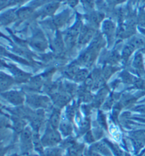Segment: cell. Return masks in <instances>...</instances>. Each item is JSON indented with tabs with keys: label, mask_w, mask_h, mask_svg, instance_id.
Returning <instances> with one entry per match:
<instances>
[{
	"label": "cell",
	"mask_w": 145,
	"mask_h": 156,
	"mask_svg": "<svg viewBox=\"0 0 145 156\" xmlns=\"http://www.w3.org/2000/svg\"><path fill=\"white\" fill-rule=\"evenodd\" d=\"M41 141L43 146H53L60 142L61 137L56 129H53L51 126L50 127L48 126Z\"/></svg>",
	"instance_id": "6da1fadb"
},
{
	"label": "cell",
	"mask_w": 145,
	"mask_h": 156,
	"mask_svg": "<svg viewBox=\"0 0 145 156\" xmlns=\"http://www.w3.org/2000/svg\"><path fill=\"white\" fill-rule=\"evenodd\" d=\"M21 146L24 151H30L33 147V136L32 131L29 128L24 129L21 135Z\"/></svg>",
	"instance_id": "7a4b0ae2"
},
{
	"label": "cell",
	"mask_w": 145,
	"mask_h": 156,
	"mask_svg": "<svg viewBox=\"0 0 145 156\" xmlns=\"http://www.w3.org/2000/svg\"><path fill=\"white\" fill-rule=\"evenodd\" d=\"M4 98L14 105H21L24 102V98L20 93L16 91H11L4 94Z\"/></svg>",
	"instance_id": "3957f363"
},
{
	"label": "cell",
	"mask_w": 145,
	"mask_h": 156,
	"mask_svg": "<svg viewBox=\"0 0 145 156\" xmlns=\"http://www.w3.org/2000/svg\"><path fill=\"white\" fill-rule=\"evenodd\" d=\"M91 150L96 151V152H97L98 153H102L103 155L106 156H112L111 153L108 149V147H107L106 145L102 144V143H98V144L93 145V146L91 147Z\"/></svg>",
	"instance_id": "277c9868"
},
{
	"label": "cell",
	"mask_w": 145,
	"mask_h": 156,
	"mask_svg": "<svg viewBox=\"0 0 145 156\" xmlns=\"http://www.w3.org/2000/svg\"><path fill=\"white\" fill-rule=\"evenodd\" d=\"M49 100L44 97H31L28 101L31 105L35 106V108L46 105Z\"/></svg>",
	"instance_id": "5b68a950"
},
{
	"label": "cell",
	"mask_w": 145,
	"mask_h": 156,
	"mask_svg": "<svg viewBox=\"0 0 145 156\" xmlns=\"http://www.w3.org/2000/svg\"><path fill=\"white\" fill-rule=\"evenodd\" d=\"M84 146L77 144H73L68 148V156H82Z\"/></svg>",
	"instance_id": "8992f818"
},
{
	"label": "cell",
	"mask_w": 145,
	"mask_h": 156,
	"mask_svg": "<svg viewBox=\"0 0 145 156\" xmlns=\"http://www.w3.org/2000/svg\"><path fill=\"white\" fill-rule=\"evenodd\" d=\"M60 111L57 110H55L53 111L52 115H51L50 117V126H52L53 129H57L58 126H59L60 124Z\"/></svg>",
	"instance_id": "52a82bcc"
},
{
	"label": "cell",
	"mask_w": 145,
	"mask_h": 156,
	"mask_svg": "<svg viewBox=\"0 0 145 156\" xmlns=\"http://www.w3.org/2000/svg\"><path fill=\"white\" fill-rule=\"evenodd\" d=\"M13 84V80L12 78L2 73L1 75V89L2 90H5L9 88Z\"/></svg>",
	"instance_id": "ba28073f"
},
{
	"label": "cell",
	"mask_w": 145,
	"mask_h": 156,
	"mask_svg": "<svg viewBox=\"0 0 145 156\" xmlns=\"http://www.w3.org/2000/svg\"><path fill=\"white\" fill-rule=\"evenodd\" d=\"M33 146H34V148L37 151H38V153H41V154H43L44 153L43 151V143L42 141H41L39 139L38 135V133L35 134L33 136Z\"/></svg>",
	"instance_id": "9c48e42d"
},
{
	"label": "cell",
	"mask_w": 145,
	"mask_h": 156,
	"mask_svg": "<svg viewBox=\"0 0 145 156\" xmlns=\"http://www.w3.org/2000/svg\"><path fill=\"white\" fill-rule=\"evenodd\" d=\"M26 126V122L21 118H16L14 120V127L17 132H22L24 130Z\"/></svg>",
	"instance_id": "30bf717a"
},
{
	"label": "cell",
	"mask_w": 145,
	"mask_h": 156,
	"mask_svg": "<svg viewBox=\"0 0 145 156\" xmlns=\"http://www.w3.org/2000/svg\"><path fill=\"white\" fill-rule=\"evenodd\" d=\"M60 130H61L62 133H63L64 136L70 135L72 131V128L70 124L67 123V122H63L61 125H60Z\"/></svg>",
	"instance_id": "8fae6325"
},
{
	"label": "cell",
	"mask_w": 145,
	"mask_h": 156,
	"mask_svg": "<svg viewBox=\"0 0 145 156\" xmlns=\"http://www.w3.org/2000/svg\"><path fill=\"white\" fill-rule=\"evenodd\" d=\"M60 154L61 151L59 148H51L44 151L43 156H60Z\"/></svg>",
	"instance_id": "7c38bea8"
},
{
	"label": "cell",
	"mask_w": 145,
	"mask_h": 156,
	"mask_svg": "<svg viewBox=\"0 0 145 156\" xmlns=\"http://www.w3.org/2000/svg\"><path fill=\"white\" fill-rule=\"evenodd\" d=\"M57 7L58 4L57 3H52L48 4V5H47L45 6V8L44 13L45 14H52L55 12V10H56V9H57Z\"/></svg>",
	"instance_id": "4fadbf2b"
},
{
	"label": "cell",
	"mask_w": 145,
	"mask_h": 156,
	"mask_svg": "<svg viewBox=\"0 0 145 156\" xmlns=\"http://www.w3.org/2000/svg\"><path fill=\"white\" fill-rule=\"evenodd\" d=\"M87 75H88V72L86 70H81L78 71L77 74L75 75V80L77 81H82L84 80L86 78Z\"/></svg>",
	"instance_id": "5bb4252c"
},
{
	"label": "cell",
	"mask_w": 145,
	"mask_h": 156,
	"mask_svg": "<svg viewBox=\"0 0 145 156\" xmlns=\"http://www.w3.org/2000/svg\"><path fill=\"white\" fill-rule=\"evenodd\" d=\"M103 18V16L102 15V14H99V13H95V14L91 15V21H92V23L93 24H95V25L101 23Z\"/></svg>",
	"instance_id": "9a60e30c"
},
{
	"label": "cell",
	"mask_w": 145,
	"mask_h": 156,
	"mask_svg": "<svg viewBox=\"0 0 145 156\" xmlns=\"http://www.w3.org/2000/svg\"><path fill=\"white\" fill-rule=\"evenodd\" d=\"M134 65H135V68L140 69H143V62H142V57L141 55H138L135 57Z\"/></svg>",
	"instance_id": "2e32d148"
},
{
	"label": "cell",
	"mask_w": 145,
	"mask_h": 156,
	"mask_svg": "<svg viewBox=\"0 0 145 156\" xmlns=\"http://www.w3.org/2000/svg\"><path fill=\"white\" fill-rule=\"evenodd\" d=\"M90 128V122L89 120L87 119L82 123L81 125V130L82 131V132H85L88 129Z\"/></svg>",
	"instance_id": "e0dca14e"
},
{
	"label": "cell",
	"mask_w": 145,
	"mask_h": 156,
	"mask_svg": "<svg viewBox=\"0 0 145 156\" xmlns=\"http://www.w3.org/2000/svg\"><path fill=\"white\" fill-rule=\"evenodd\" d=\"M86 141H88V142H89V143L94 141V139H93V136L92 133H91V132H90V131H89V132H88V133H86Z\"/></svg>",
	"instance_id": "ac0fdd59"
},
{
	"label": "cell",
	"mask_w": 145,
	"mask_h": 156,
	"mask_svg": "<svg viewBox=\"0 0 145 156\" xmlns=\"http://www.w3.org/2000/svg\"><path fill=\"white\" fill-rule=\"evenodd\" d=\"M86 156H101V155H100L97 152H96V151L91 150L88 151V153H86Z\"/></svg>",
	"instance_id": "d6986e66"
},
{
	"label": "cell",
	"mask_w": 145,
	"mask_h": 156,
	"mask_svg": "<svg viewBox=\"0 0 145 156\" xmlns=\"http://www.w3.org/2000/svg\"><path fill=\"white\" fill-rule=\"evenodd\" d=\"M123 1H125V0H108V2L112 4H116L120 3V2H122Z\"/></svg>",
	"instance_id": "ffe728a7"
},
{
	"label": "cell",
	"mask_w": 145,
	"mask_h": 156,
	"mask_svg": "<svg viewBox=\"0 0 145 156\" xmlns=\"http://www.w3.org/2000/svg\"><path fill=\"white\" fill-rule=\"evenodd\" d=\"M69 3L72 6H75L78 4V0H69Z\"/></svg>",
	"instance_id": "44dd1931"
},
{
	"label": "cell",
	"mask_w": 145,
	"mask_h": 156,
	"mask_svg": "<svg viewBox=\"0 0 145 156\" xmlns=\"http://www.w3.org/2000/svg\"><path fill=\"white\" fill-rule=\"evenodd\" d=\"M139 1L142 2H145V0H139Z\"/></svg>",
	"instance_id": "7402d4cb"
},
{
	"label": "cell",
	"mask_w": 145,
	"mask_h": 156,
	"mask_svg": "<svg viewBox=\"0 0 145 156\" xmlns=\"http://www.w3.org/2000/svg\"><path fill=\"white\" fill-rule=\"evenodd\" d=\"M125 156H130V155H129L128 154H126V155Z\"/></svg>",
	"instance_id": "603a6c76"
}]
</instances>
